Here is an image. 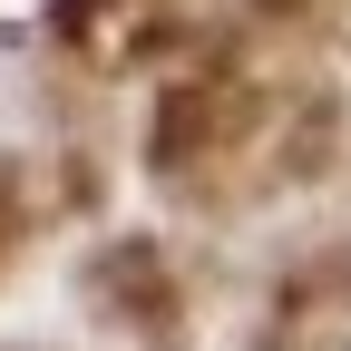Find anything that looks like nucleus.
<instances>
[{"label": "nucleus", "mask_w": 351, "mask_h": 351, "mask_svg": "<svg viewBox=\"0 0 351 351\" xmlns=\"http://www.w3.org/2000/svg\"><path fill=\"white\" fill-rule=\"evenodd\" d=\"M341 351H351V341H341Z\"/></svg>", "instance_id": "nucleus-1"}]
</instances>
